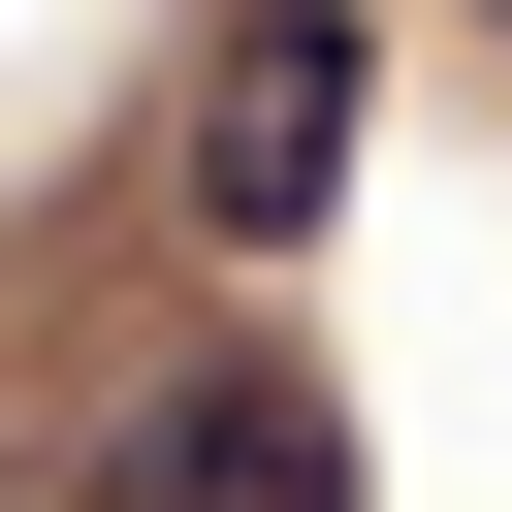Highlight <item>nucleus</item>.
Listing matches in <instances>:
<instances>
[{
	"label": "nucleus",
	"instance_id": "7ed1b4c3",
	"mask_svg": "<svg viewBox=\"0 0 512 512\" xmlns=\"http://www.w3.org/2000/svg\"><path fill=\"white\" fill-rule=\"evenodd\" d=\"M448 32H512V0H448Z\"/></svg>",
	"mask_w": 512,
	"mask_h": 512
},
{
	"label": "nucleus",
	"instance_id": "f03ea898",
	"mask_svg": "<svg viewBox=\"0 0 512 512\" xmlns=\"http://www.w3.org/2000/svg\"><path fill=\"white\" fill-rule=\"evenodd\" d=\"M128 512H352V416H320V352H288V320H224V352L160 384Z\"/></svg>",
	"mask_w": 512,
	"mask_h": 512
},
{
	"label": "nucleus",
	"instance_id": "f257e3e1",
	"mask_svg": "<svg viewBox=\"0 0 512 512\" xmlns=\"http://www.w3.org/2000/svg\"><path fill=\"white\" fill-rule=\"evenodd\" d=\"M352 128H384V0H224L192 32V224L224 256H320Z\"/></svg>",
	"mask_w": 512,
	"mask_h": 512
}]
</instances>
